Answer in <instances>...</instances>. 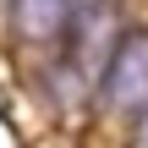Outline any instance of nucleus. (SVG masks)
<instances>
[{
    "label": "nucleus",
    "mask_w": 148,
    "mask_h": 148,
    "mask_svg": "<svg viewBox=\"0 0 148 148\" xmlns=\"http://www.w3.org/2000/svg\"><path fill=\"white\" fill-rule=\"evenodd\" d=\"M115 49H121L115 5H110V0H71V22H66V60H71V77H77V82H104Z\"/></svg>",
    "instance_id": "f257e3e1"
},
{
    "label": "nucleus",
    "mask_w": 148,
    "mask_h": 148,
    "mask_svg": "<svg viewBox=\"0 0 148 148\" xmlns=\"http://www.w3.org/2000/svg\"><path fill=\"white\" fill-rule=\"evenodd\" d=\"M104 99L115 110H148V33H126L110 71H104Z\"/></svg>",
    "instance_id": "f03ea898"
},
{
    "label": "nucleus",
    "mask_w": 148,
    "mask_h": 148,
    "mask_svg": "<svg viewBox=\"0 0 148 148\" xmlns=\"http://www.w3.org/2000/svg\"><path fill=\"white\" fill-rule=\"evenodd\" d=\"M11 22H16L22 38L44 44V38L66 33V22H71V0H11Z\"/></svg>",
    "instance_id": "7ed1b4c3"
},
{
    "label": "nucleus",
    "mask_w": 148,
    "mask_h": 148,
    "mask_svg": "<svg viewBox=\"0 0 148 148\" xmlns=\"http://www.w3.org/2000/svg\"><path fill=\"white\" fill-rule=\"evenodd\" d=\"M132 148H148V110H143V121H137V132H132Z\"/></svg>",
    "instance_id": "20e7f679"
}]
</instances>
